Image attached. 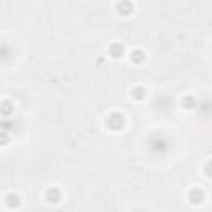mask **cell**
Wrapping results in <instances>:
<instances>
[{
  "label": "cell",
  "instance_id": "cell-1",
  "mask_svg": "<svg viewBox=\"0 0 212 212\" xmlns=\"http://www.w3.org/2000/svg\"><path fill=\"white\" fill-rule=\"evenodd\" d=\"M123 116L119 115V113H113V115L108 116V119H106V124L109 126L111 129H119L121 126H123Z\"/></svg>",
  "mask_w": 212,
  "mask_h": 212
},
{
  "label": "cell",
  "instance_id": "cell-2",
  "mask_svg": "<svg viewBox=\"0 0 212 212\" xmlns=\"http://www.w3.org/2000/svg\"><path fill=\"white\" fill-rule=\"evenodd\" d=\"M123 51H124V48H123V45H119V43H113L111 47H109V55H111L113 58H119V56L123 55Z\"/></svg>",
  "mask_w": 212,
  "mask_h": 212
},
{
  "label": "cell",
  "instance_id": "cell-3",
  "mask_svg": "<svg viewBox=\"0 0 212 212\" xmlns=\"http://www.w3.org/2000/svg\"><path fill=\"white\" fill-rule=\"evenodd\" d=\"M60 191L56 189V187H51V189H48L47 191V199H48V202H58L60 201Z\"/></svg>",
  "mask_w": 212,
  "mask_h": 212
},
{
  "label": "cell",
  "instance_id": "cell-4",
  "mask_svg": "<svg viewBox=\"0 0 212 212\" xmlns=\"http://www.w3.org/2000/svg\"><path fill=\"white\" fill-rule=\"evenodd\" d=\"M7 204H9V207H18L20 204V199L17 194H9L7 195Z\"/></svg>",
  "mask_w": 212,
  "mask_h": 212
},
{
  "label": "cell",
  "instance_id": "cell-5",
  "mask_svg": "<svg viewBox=\"0 0 212 212\" xmlns=\"http://www.w3.org/2000/svg\"><path fill=\"white\" fill-rule=\"evenodd\" d=\"M116 7H118V10H119L123 15H129L133 12V5H131V3H118Z\"/></svg>",
  "mask_w": 212,
  "mask_h": 212
},
{
  "label": "cell",
  "instance_id": "cell-6",
  "mask_svg": "<svg viewBox=\"0 0 212 212\" xmlns=\"http://www.w3.org/2000/svg\"><path fill=\"white\" fill-rule=\"evenodd\" d=\"M131 60H134L136 63H139L141 60H142V51H141V50H136V51H134L133 55H131Z\"/></svg>",
  "mask_w": 212,
  "mask_h": 212
},
{
  "label": "cell",
  "instance_id": "cell-7",
  "mask_svg": "<svg viewBox=\"0 0 212 212\" xmlns=\"http://www.w3.org/2000/svg\"><path fill=\"white\" fill-rule=\"evenodd\" d=\"M133 95L136 96L138 100H141V98L144 96V89H142V88H136V89H134V93H133Z\"/></svg>",
  "mask_w": 212,
  "mask_h": 212
}]
</instances>
